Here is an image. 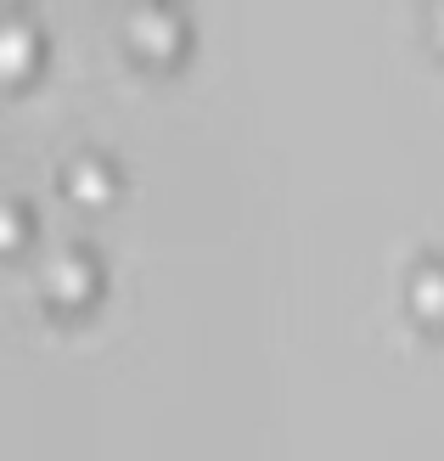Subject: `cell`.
Wrapping results in <instances>:
<instances>
[{"label":"cell","instance_id":"1","mask_svg":"<svg viewBox=\"0 0 444 461\" xmlns=\"http://www.w3.org/2000/svg\"><path fill=\"white\" fill-rule=\"evenodd\" d=\"M90 276H96V265H90L85 253H74V248H62V253H51V259H45V287H51L57 298L90 293Z\"/></svg>","mask_w":444,"mask_h":461},{"label":"cell","instance_id":"2","mask_svg":"<svg viewBox=\"0 0 444 461\" xmlns=\"http://www.w3.org/2000/svg\"><path fill=\"white\" fill-rule=\"evenodd\" d=\"M130 34H135V45H147V51H169L180 40V17L169 6H135L130 12Z\"/></svg>","mask_w":444,"mask_h":461},{"label":"cell","instance_id":"3","mask_svg":"<svg viewBox=\"0 0 444 461\" xmlns=\"http://www.w3.org/2000/svg\"><path fill=\"white\" fill-rule=\"evenodd\" d=\"M411 304L422 315H444V265H422L411 276Z\"/></svg>","mask_w":444,"mask_h":461},{"label":"cell","instance_id":"4","mask_svg":"<svg viewBox=\"0 0 444 461\" xmlns=\"http://www.w3.org/2000/svg\"><path fill=\"white\" fill-rule=\"evenodd\" d=\"M68 175H74V192H79V197H102V192H107L102 158H74V169H68Z\"/></svg>","mask_w":444,"mask_h":461},{"label":"cell","instance_id":"5","mask_svg":"<svg viewBox=\"0 0 444 461\" xmlns=\"http://www.w3.org/2000/svg\"><path fill=\"white\" fill-rule=\"evenodd\" d=\"M0 62L6 68L29 62V29H23V23H0Z\"/></svg>","mask_w":444,"mask_h":461},{"label":"cell","instance_id":"6","mask_svg":"<svg viewBox=\"0 0 444 461\" xmlns=\"http://www.w3.org/2000/svg\"><path fill=\"white\" fill-rule=\"evenodd\" d=\"M433 23H439V34H444V6H439V12H433Z\"/></svg>","mask_w":444,"mask_h":461}]
</instances>
